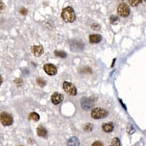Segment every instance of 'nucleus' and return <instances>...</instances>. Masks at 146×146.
<instances>
[{"label": "nucleus", "instance_id": "1", "mask_svg": "<svg viewBox=\"0 0 146 146\" xmlns=\"http://www.w3.org/2000/svg\"><path fill=\"white\" fill-rule=\"evenodd\" d=\"M61 17L65 22H68V23L74 22L76 19L74 10L73 9V8L70 7V6L64 8L61 13Z\"/></svg>", "mask_w": 146, "mask_h": 146}, {"label": "nucleus", "instance_id": "2", "mask_svg": "<svg viewBox=\"0 0 146 146\" xmlns=\"http://www.w3.org/2000/svg\"><path fill=\"white\" fill-rule=\"evenodd\" d=\"M109 113L103 108H95L91 112V116L95 119H100L106 118L108 115Z\"/></svg>", "mask_w": 146, "mask_h": 146}, {"label": "nucleus", "instance_id": "3", "mask_svg": "<svg viewBox=\"0 0 146 146\" xmlns=\"http://www.w3.org/2000/svg\"><path fill=\"white\" fill-rule=\"evenodd\" d=\"M118 14L122 17H128L130 14V9L126 3H120L117 9Z\"/></svg>", "mask_w": 146, "mask_h": 146}, {"label": "nucleus", "instance_id": "4", "mask_svg": "<svg viewBox=\"0 0 146 146\" xmlns=\"http://www.w3.org/2000/svg\"><path fill=\"white\" fill-rule=\"evenodd\" d=\"M0 121L2 122V124L5 126L11 125L13 123V119L11 116V115L5 113V112H3L0 114Z\"/></svg>", "mask_w": 146, "mask_h": 146}, {"label": "nucleus", "instance_id": "5", "mask_svg": "<svg viewBox=\"0 0 146 146\" xmlns=\"http://www.w3.org/2000/svg\"><path fill=\"white\" fill-rule=\"evenodd\" d=\"M63 88L67 94L71 95V96H76L77 94V88L75 87L74 85L69 83V82L65 81L63 84Z\"/></svg>", "mask_w": 146, "mask_h": 146}, {"label": "nucleus", "instance_id": "6", "mask_svg": "<svg viewBox=\"0 0 146 146\" xmlns=\"http://www.w3.org/2000/svg\"><path fill=\"white\" fill-rule=\"evenodd\" d=\"M80 104H81V107L84 109V110H89L93 108L94 103L93 101L91 100L90 99L87 98V97H83L81 99V102H80Z\"/></svg>", "mask_w": 146, "mask_h": 146}, {"label": "nucleus", "instance_id": "7", "mask_svg": "<svg viewBox=\"0 0 146 146\" xmlns=\"http://www.w3.org/2000/svg\"><path fill=\"white\" fill-rule=\"evenodd\" d=\"M70 48L73 51H80L84 48V44L81 41H73L70 43Z\"/></svg>", "mask_w": 146, "mask_h": 146}, {"label": "nucleus", "instance_id": "8", "mask_svg": "<svg viewBox=\"0 0 146 146\" xmlns=\"http://www.w3.org/2000/svg\"><path fill=\"white\" fill-rule=\"evenodd\" d=\"M44 70L47 74L50 75V76H54L57 74L58 72V69L57 67L54 66L52 64H46L44 66Z\"/></svg>", "mask_w": 146, "mask_h": 146}, {"label": "nucleus", "instance_id": "9", "mask_svg": "<svg viewBox=\"0 0 146 146\" xmlns=\"http://www.w3.org/2000/svg\"><path fill=\"white\" fill-rule=\"evenodd\" d=\"M31 52L36 57H40L41 54H43L44 48L41 45H34L31 47Z\"/></svg>", "mask_w": 146, "mask_h": 146}, {"label": "nucleus", "instance_id": "10", "mask_svg": "<svg viewBox=\"0 0 146 146\" xmlns=\"http://www.w3.org/2000/svg\"><path fill=\"white\" fill-rule=\"evenodd\" d=\"M63 100H64V96L59 93H54L51 96V102L54 105H58V104L60 103L63 101Z\"/></svg>", "mask_w": 146, "mask_h": 146}, {"label": "nucleus", "instance_id": "11", "mask_svg": "<svg viewBox=\"0 0 146 146\" xmlns=\"http://www.w3.org/2000/svg\"><path fill=\"white\" fill-rule=\"evenodd\" d=\"M89 39H90V42L92 44L100 43L102 41V36L100 35H90Z\"/></svg>", "mask_w": 146, "mask_h": 146}, {"label": "nucleus", "instance_id": "12", "mask_svg": "<svg viewBox=\"0 0 146 146\" xmlns=\"http://www.w3.org/2000/svg\"><path fill=\"white\" fill-rule=\"evenodd\" d=\"M37 134H38V136L46 138V137L48 136V131H47V129H46L44 127L39 125L37 128Z\"/></svg>", "mask_w": 146, "mask_h": 146}, {"label": "nucleus", "instance_id": "13", "mask_svg": "<svg viewBox=\"0 0 146 146\" xmlns=\"http://www.w3.org/2000/svg\"><path fill=\"white\" fill-rule=\"evenodd\" d=\"M67 146H80V141L77 137H71L67 140Z\"/></svg>", "mask_w": 146, "mask_h": 146}, {"label": "nucleus", "instance_id": "14", "mask_svg": "<svg viewBox=\"0 0 146 146\" xmlns=\"http://www.w3.org/2000/svg\"><path fill=\"white\" fill-rule=\"evenodd\" d=\"M102 129L104 132H111L114 129L113 123H104L102 125Z\"/></svg>", "mask_w": 146, "mask_h": 146}, {"label": "nucleus", "instance_id": "15", "mask_svg": "<svg viewBox=\"0 0 146 146\" xmlns=\"http://www.w3.org/2000/svg\"><path fill=\"white\" fill-rule=\"evenodd\" d=\"M29 119H32L34 120V121L37 122V121H38V120L40 119V116H39V115L38 113L33 112V113H30V115H29Z\"/></svg>", "mask_w": 146, "mask_h": 146}, {"label": "nucleus", "instance_id": "16", "mask_svg": "<svg viewBox=\"0 0 146 146\" xmlns=\"http://www.w3.org/2000/svg\"><path fill=\"white\" fill-rule=\"evenodd\" d=\"M54 54L57 57H59V58H65L67 57V53H65L64 51H62V50H55Z\"/></svg>", "mask_w": 146, "mask_h": 146}, {"label": "nucleus", "instance_id": "17", "mask_svg": "<svg viewBox=\"0 0 146 146\" xmlns=\"http://www.w3.org/2000/svg\"><path fill=\"white\" fill-rule=\"evenodd\" d=\"M143 0H129V3L132 6H137L139 3H142Z\"/></svg>", "mask_w": 146, "mask_h": 146}, {"label": "nucleus", "instance_id": "18", "mask_svg": "<svg viewBox=\"0 0 146 146\" xmlns=\"http://www.w3.org/2000/svg\"><path fill=\"white\" fill-rule=\"evenodd\" d=\"M93 127H94L93 124H91V123H86V124L84 125V131L89 132H90V131H92V129H93Z\"/></svg>", "mask_w": 146, "mask_h": 146}, {"label": "nucleus", "instance_id": "19", "mask_svg": "<svg viewBox=\"0 0 146 146\" xmlns=\"http://www.w3.org/2000/svg\"><path fill=\"white\" fill-rule=\"evenodd\" d=\"M112 146H121L120 140L118 138H114L112 141Z\"/></svg>", "mask_w": 146, "mask_h": 146}, {"label": "nucleus", "instance_id": "20", "mask_svg": "<svg viewBox=\"0 0 146 146\" xmlns=\"http://www.w3.org/2000/svg\"><path fill=\"white\" fill-rule=\"evenodd\" d=\"M37 84H38L40 86H44L46 85V81L44 80L41 79V78H38L37 79Z\"/></svg>", "mask_w": 146, "mask_h": 146}, {"label": "nucleus", "instance_id": "21", "mask_svg": "<svg viewBox=\"0 0 146 146\" xmlns=\"http://www.w3.org/2000/svg\"><path fill=\"white\" fill-rule=\"evenodd\" d=\"M118 21V18L116 16H114V15H112L110 17V22L113 25H115V22Z\"/></svg>", "mask_w": 146, "mask_h": 146}, {"label": "nucleus", "instance_id": "22", "mask_svg": "<svg viewBox=\"0 0 146 146\" xmlns=\"http://www.w3.org/2000/svg\"><path fill=\"white\" fill-rule=\"evenodd\" d=\"M127 132H129V134H132V133L135 132L134 128H133L132 125H130V127H128V128H127Z\"/></svg>", "mask_w": 146, "mask_h": 146}, {"label": "nucleus", "instance_id": "23", "mask_svg": "<svg viewBox=\"0 0 146 146\" xmlns=\"http://www.w3.org/2000/svg\"><path fill=\"white\" fill-rule=\"evenodd\" d=\"M15 83L16 84L17 86H22V80L20 79V78H19V79L15 80Z\"/></svg>", "mask_w": 146, "mask_h": 146}, {"label": "nucleus", "instance_id": "24", "mask_svg": "<svg viewBox=\"0 0 146 146\" xmlns=\"http://www.w3.org/2000/svg\"><path fill=\"white\" fill-rule=\"evenodd\" d=\"M91 27H92V29H94V30H99V29H100V25L97 24L93 25H92Z\"/></svg>", "mask_w": 146, "mask_h": 146}, {"label": "nucleus", "instance_id": "25", "mask_svg": "<svg viewBox=\"0 0 146 146\" xmlns=\"http://www.w3.org/2000/svg\"><path fill=\"white\" fill-rule=\"evenodd\" d=\"M20 13H21L22 15H25L27 14V9H25V8H22V9H20Z\"/></svg>", "mask_w": 146, "mask_h": 146}, {"label": "nucleus", "instance_id": "26", "mask_svg": "<svg viewBox=\"0 0 146 146\" xmlns=\"http://www.w3.org/2000/svg\"><path fill=\"white\" fill-rule=\"evenodd\" d=\"M92 146H103V145L101 143L100 141H95V142L92 145Z\"/></svg>", "mask_w": 146, "mask_h": 146}, {"label": "nucleus", "instance_id": "27", "mask_svg": "<svg viewBox=\"0 0 146 146\" xmlns=\"http://www.w3.org/2000/svg\"><path fill=\"white\" fill-rule=\"evenodd\" d=\"M5 9V5L2 2H0V12H2Z\"/></svg>", "mask_w": 146, "mask_h": 146}, {"label": "nucleus", "instance_id": "28", "mask_svg": "<svg viewBox=\"0 0 146 146\" xmlns=\"http://www.w3.org/2000/svg\"><path fill=\"white\" fill-rule=\"evenodd\" d=\"M2 84H3V78H2V77L0 76V85H1Z\"/></svg>", "mask_w": 146, "mask_h": 146}, {"label": "nucleus", "instance_id": "29", "mask_svg": "<svg viewBox=\"0 0 146 146\" xmlns=\"http://www.w3.org/2000/svg\"><path fill=\"white\" fill-rule=\"evenodd\" d=\"M19 146H23V145H19Z\"/></svg>", "mask_w": 146, "mask_h": 146}, {"label": "nucleus", "instance_id": "30", "mask_svg": "<svg viewBox=\"0 0 146 146\" xmlns=\"http://www.w3.org/2000/svg\"><path fill=\"white\" fill-rule=\"evenodd\" d=\"M111 146H112V145H111Z\"/></svg>", "mask_w": 146, "mask_h": 146}]
</instances>
